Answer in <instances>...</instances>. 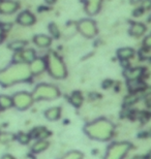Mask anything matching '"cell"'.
I'll return each mask as SVG.
<instances>
[{"mask_svg":"<svg viewBox=\"0 0 151 159\" xmlns=\"http://www.w3.org/2000/svg\"><path fill=\"white\" fill-rule=\"evenodd\" d=\"M35 58H36L35 51H33L32 49H24L22 51H19V52H16L14 58H12V62L29 64Z\"/></svg>","mask_w":151,"mask_h":159,"instance_id":"8","label":"cell"},{"mask_svg":"<svg viewBox=\"0 0 151 159\" xmlns=\"http://www.w3.org/2000/svg\"><path fill=\"white\" fill-rule=\"evenodd\" d=\"M142 7L144 9L151 8V0H143V1H142Z\"/></svg>","mask_w":151,"mask_h":159,"instance_id":"29","label":"cell"},{"mask_svg":"<svg viewBox=\"0 0 151 159\" xmlns=\"http://www.w3.org/2000/svg\"><path fill=\"white\" fill-rule=\"evenodd\" d=\"M29 68L32 75H38L47 69V61L45 58L36 57L33 61L29 63Z\"/></svg>","mask_w":151,"mask_h":159,"instance_id":"9","label":"cell"},{"mask_svg":"<svg viewBox=\"0 0 151 159\" xmlns=\"http://www.w3.org/2000/svg\"><path fill=\"white\" fill-rule=\"evenodd\" d=\"M112 85H113V82H112L111 80H106L104 82V84H102V87L105 89H109L112 87Z\"/></svg>","mask_w":151,"mask_h":159,"instance_id":"30","label":"cell"},{"mask_svg":"<svg viewBox=\"0 0 151 159\" xmlns=\"http://www.w3.org/2000/svg\"><path fill=\"white\" fill-rule=\"evenodd\" d=\"M34 101L40 100H54L60 96V90L58 87L52 84L41 83L34 88L32 92Z\"/></svg>","mask_w":151,"mask_h":159,"instance_id":"4","label":"cell"},{"mask_svg":"<svg viewBox=\"0 0 151 159\" xmlns=\"http://www.w3.org/2000/svg\"><path fill=\"white\" fill-rule=\"evenodd\" d=\"M50 147V143L48 139H35V142L31 145L30 150L33 154H40L48 150Z\"/></svg>","mask_w":151,"mask_h":159,"instance_id":"12","label":"cell"},{"mask_svg":"<svg viewBox=\"0 0 151 159\" xmlns=\"http://www.w3.org/2000/svg\"><path fill=\"white\" fill-rule=\"evenodd\" d=\"M16 139V134L8 131H0V143L3 145H8Z\"/></svg>","mask_w":151,"mask_h":159,"instance_id":"22","label":"cell"},{"mask_svg":"<svg viewBox=\"0 0 151 159\" xmlns=\"http://www.w3.org/2000/svg\"><path fill=\"white\" fill-rule=\"evenodd\" d=\"M0 112H1V109H0Z\"/></svg>","mask_w":151,"mask_h":159,"instance_id":"36","label":"cell"},{"mask_svg":"<svg viewBox=\"0 0 151 159\" xmlns=\"http://www.w3.org/2000/svg\"><path fill=\"white\" fill-rule=\"evenodd\" d=\"M33 43L40 48H48L52 43V39L45 34H37L33 37Z\"/></svg>","mask_w":151,"mask_h":159,"instance_id":"17","label":"cell"},{"mask_svg":"<svg viewBox=\"0 0 151 159\" xmlns=\"http://www.w3.org/2000/svg\"><path fill=\"white\" fill-rule=\"evenodd\" d=\"M134 55V51L131 48H121L117 51V56L119 57L120 60H128L133 58Z\"/></svg>","mask_w":151,"mask_h":159,"instance_id":"20","label":"cell"},{"mask_svg":"<svg viewBox=\"0 0 151 159\" xmlns=\"http://www.w3.org/2000/svg\"><path fill=\"white\" fill-rule=\"evenodd\" d=\"M139 99V97H138V95L136 93H133L130 95H128L124 98V104L125 106H133L134 104Z\"/></svg>","mask_w":151,"mask_h":159,"instance_id":"26","label":"cell"},{"mask_svg":"<svg viewBox=\"0 0 151 159\" xmlns=\"http://www.w3.org/2000/svg\"><path fill=\"white\" fill-rule=\"evenodd\" d=\"M85 134L94 141L108 142L113 139L115 125L107 118H98L86 123L84 126Z\"/></svg>","mask_w":151,"mask_h":159,"instance_id":"2","label":"cell"},{"mask_svg":"<svg viewBox=\"0 0 151 159\" xmlns=\"http://www.w3.org/2000/svg\"><path fill=\"white\" fill-rule=\"evenodd\" d=\"M85 11L89 16H95L101 11V0H84Z\"/></svg>","mask_w":151,"mask_h":159,"instance_id":"11","label":"cell"},{"mask_svg":"<svg viewBox=\"0 0 151 159\" xmlns=\"http://www.w3.org/2000/svg\"><path fill=\"white\" fill-rule=\"evenodd\" d=\"M0 2H1V0H0Z\"/></svg>","mask_w":151,"mask_h":159,"instance_id":"37","label":"cell"},{"mask_svg":"<svg viewBox=\"0 0 151 159\" xmlns=\"http://www.w3.org/2000/svg\"><path fill=\"white\" fill-rule=\"evenodd\" d=\"M59 159H84V154L80 151L73 150L64 153L62 156L59 157Z\"/></svg>","mask_w":151,"mask_h":159,"instance_id":"23","label":"cell"},{"mask_svg":"<svg viewBox=\"0 0 151 159\" xmlns=\"http://www.w3.org/2000/svg\"><path fill=\"white\" fill-rule=\"evenodd\" d=\"M133 145L128 142H114L107 148L104 159H124Z\"/></svg>","mask_w":151,"mask_h":159,"instance_id":"5","label":"cell"},{"mask_svg":"<svg viewBox=\"0 0 151 159\" xmlns=\"http://www.w3.org/2000/svg\"><path fill=\"white\" fill-rule=\"evenodd\" d=\"M12 107V97L5 94L0 95V109H1V111L8 110Z\"/></svg>","mask_w":151,"mask_h":159,"instance_id":"21","label":"cell"},{"mask_svg":"<svg viewBox=\"0 0 151 159\" xmlns=\"http://www.w3.org/2000/svg\"><path fill=\"white\" fill-rule=\"evenodd\" d=\"M19 4L14 0H1L0 2V12L3 15H12L18 11Z\"/></svg>","mask_w":151,"mask_h":159,"instance_id":"10","label":"cell"},{"mask_svg":"<svg viewBox=\"0 0 151 159\" xmlns=\"http://www.w3.org/2000/svg\"><path fill=\"white\" fill-rule=\"evenodd\" d=\"M142 1H143V0H130V2L134 3V4H138V3H140Z\"/></svg>","mask_w":151,"mask_h":159,"instance_id":"32","label":"cell"},{"mask_svg":"<svg viewBox=\"0 0 151 159\" xmlns=\"http://www.w3.org/2000/svg\"><path fill=\"white\" fill-rule=\"evenodd\" d=\"M2 32H3V30L1 28V24H0V43L2 41Z\"/></svg>","mask_w":151,"mask_h":159,"instance_id":"33","label":"cell"},{"mask_svg":"<svg viewBox=\"0 0 151 159\" xmlns=\"http://www.w3.org/2000/svg\"><path fill=\"white\" fill-rule=\"evenodd\" d=\"M0 159H16V158H15L14 155H12V154H9V153H6L4 155H2Z\"/></svg>","mask_w":151,"mask_h":159,"instance_id":"31","label":"cell"},{"mask_svg":"<svg viewBox=\"0 0 151 159\" xmlns=\"http://www.w3.org/2000/svg\"><path fill=\"white\" fill-rule=\"evenodd\" d=\"M47 69L50 75L55 80H63L67 77L66 65L58 54L50 52L47 55Z\"/></svg>","mask_w":151,"mask_h":159,"instance_id":"3","label":"cell"},{"mask_svg":"<svg viewBox=\"0 0 151 159\" xmlns=\"http://www.w3.org/2000/svg\"><path fill=\"white\" fill-rule=\"evenodd\" d=\"M49 31L51 33V36L55 37V39H57V37H59L60 35V31H59V28L58 26L55 24V23H51L50 26H49Z\"/></svg>","mask_w":151,"mask_h":159,"instance_id":"27","label":"cell"},{"mask_svg":"<svg viewBox=\"0 0 151 159\" xmlns=\"http://www.w3.org/2000/svg\"><path fill=\"white\" fill-rule=\"evenodd\" d=\"M61 107H49L48 110L45 111V117H46L47 120L52 121V122H55V121H58L61 117Z\"/></svg>","mask_w":151,"mask_h":159,"instance_id":"16","label":"cell"},{"mask_svg":"<svg viewBox=\"0 0 151 159\" xmlns=\"http://www.w3.org/2000/svg\"><path fill=\"white\" fill-rule=\"evenodd\" d=\"M30 135L33 139H48L51 135V131L46 127H36L30 132Z\"/></svg>","mask_w":151,"mask_h":159,"instance_id":"15","label":"cell"},{"mask_svg":"<svg viewBox=\"0 0 151 159\" xmlns=\"http://www.w3.org/2000/svg\"><path fill=\"white\" fill-rule=\"evenodd\" d=\"M144 47H146L147 49H151V33L144 40Z\"/></svg>","mask_w":151,"mask_h":159,"instance_id":"28","label":"cell"},{"mask_svg":"<svg viewBox=\"0 0 151 159\" xmlns=\"http://www.w3.org/2000/svg\"><path fill=\"white\" fill-rule=\"evenodd\" d=\"M68 100H69V103L75 107H81L83 104V101H84V96H83V94L81 92L75 91L70 94Z\"/></svg>","mask_w":151,"mask_h":159,"instance_id":"18","label":"cell"},{"mask_svg":"<svg viewBox=\"0 0 151 159\" xmlns=\"http://www.w3.org/2000/svg\"><path fill=\"white\" fill-rule=\"evenodd\" d=\"M27 44V41L25 40H21V39H18V40H14L12 41L11 43H8V48L15 52H19V51H22L25 49Z\"/></svg>","mask_w":151,"mask_h":159,"instance_id":"24","label":"cell"},{"mask_svg":"<svg viewBox=\"0 0 151 159\" xmlns=\"http://www.w3.org/2000/svg\"><path fill=\"white\" fill-rule=\"evenodd\" d=\"M143 74L144 71L142 67L127 68L124 71V77L127 79V81H134V80H142Z\"/></svg>","mask_w":151,"mask_h":159,"instance_id":"13","label":"cell"},{"mask_svg":"<svg viewBox=\"0 0 151 159\" xmlns=\"http://www.w3.org/2000/svg\"><path fill=\"white\" fill-rule=\"evenodd\" d=\"M17 22L22 26H31L32 24H34L35 17L30 11H23L18 16Z\"/></svg>","mask_w":151,"mask_h":159,"instance_id":"14","label":"cell"},{"mask_svg":"<svg viewBox=\"0 0 151 159\" xmlns=\"http://www.w3.org/2000/svg\"><path fill=\"white\" fill-rule=\"evenodd\" d=\"M32 74L29 68V64L25 63H15L6 66L0 70V85L2 87H9L17 83L26 82L30 80Z\"/></svg>","mask_w":151,"mask_h":159,"instance_id":"1","label":"cell"},{"mask_svg":"<svg viewBox=\"0 0 151 159\" xmlns=\"http://www.w3.org/2000/svg\"><path fill=\"white\" fill-rule=\"evenodd\" d=\"M79 32L82 34L83 36H85L86 39H92L96 35L97 33V27L96 24L91 20L85 19V20H81L77 25Z\"/></svg>","mask_w":151,"mask_h":159,"instance_id":"7","label":"cell"},{"mask_svg":"<svg viewBox=\"0 0 151 159\" xmlns=\"http://www.w3.org/2000/svg\"><path fill=\"white\" fill-rule=\"evenodd\" d=\"M16 139H17L21 145H28L31 142L32 138H31L30 133L19 132L18 134H16Z\"/></svg>","mask_w":151,"mask_h":159,"instance_id":"25","label":"cell"},{"mask_svg":"<svg viewBox=\"0 0 151 159\" xmlns=\"http://www.w3.org/2000/svg\"><path fill=\"white\" fill-rule=\"evenodd\" d=\"M149 21H151V16H150V17H149Z\"/></svg>","mask_w":151,"mask_h":159,"instance_id":"35","label":"cell"},{"mask_svg":"<svg viewBox=\"0 0 151 159\" xmlns=\"http://www.w3.org/2000/svg\"><path fill=\"white\" fill-rule=\"evenodd\" d=\"M34 99L32 93L26 91H20L12 96V107L18 111H26L33 104Z\"/></svg>","mask_w":151,"mask_h":159,"instance_id":"6","label":"cell"},{"mask_svg":"<svg viewBox=\"0 0 151 159\" xmlns=\"http://www.w3.org/2000/svg\"><path fill=\"white\" fill-rule=\"evenodd\" d=\"M146 31V27L145 25L142 24V23H134L133 25L130 26V32L133 36H136V37H140L141 35H143Z\"/></svg>","mask_w":151,"mask_h":159,"instance_id":"19","label":"cell"},{"mask_svg":"<svg viewBox=\"0 0 151 159\" xmlns=\"http://www.w3.org/2000/svg\"><path fill=\"white\" fill-rule=\"evenodd\" d=\"M54 1H55V0H47L48 3H54Z\"/></svg>","mask_w":151,"mask_h":159,"instance_id":"34","label":"cell"}]
</instances>
